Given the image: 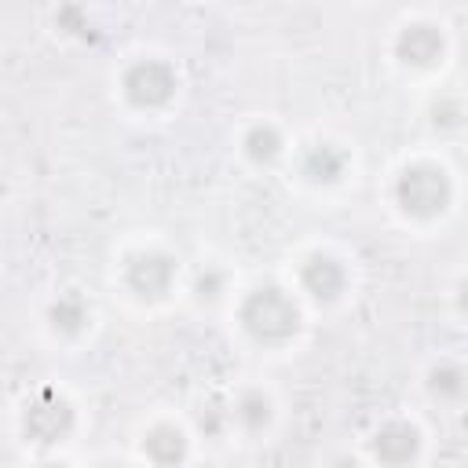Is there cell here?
<instances>
[{"label": "cell", "mask_w": 468, "mask_h": 468, "mask_svg": "<svg viewBox=\"0 0 468 468\" xmlns=\"http://www.w3.org/2000/svg\"><path fill=\"white\" fill-rule=\"evenodd\" d=\"M303 285H307L314 296H333V292L344 285V271H340L329 256H314V260L303 267Z\"/></svg>", "instance_id": "5b68a950"}, {"label": "cell", "mask_w": 468, "mask_h": 468, "mask_svg": "<svg viewBox=\"0 0 468 468\" xmlns=\"http://www.w3.org/2000/svg\"><path fill=\"white\" fill-rule=\"evenodd\" d=\"M128 95L135 99V102H165L168 95H172V73H168V66H161V62H139L132 73H128Z\"/></svg>", "instance_id": "3957f363"}, {"label": "cell", "mask_w": 468, "mask_h": 468, "mask_svg": "<svg viewBox=\"0 0 468 468\" xmlns=\"http://www.w3.org/2000/svg\"><path fill=\"white\" fill-rule=\"evenodd\" d=\"M245 146H249L252 157H274V154H278V135H274L271 128H256V132L245 139Z\"/></svg>", "instance_id": "9c48e42d"}, {"label": "cell", "mask_w": 468, "mask_h": 468, "mask_svg": "<svg viewBox=\"0 0 468 468\" xmlns=\"http://www.w3.org/2000/svg\"><path fill=\"white\" fill-rule=\"evenodd\" d=\"M241 322L260 340H282V336H289L296 329V307L282 289H256L245 300Z\"/></svg>", "instance_id": "6da1fadb"}, {"label": "cell", "mask_w": 468, "mask_h": 468, "mask_svg": "<svg viewBox=\"0 0 468 468\" xmlns=\"http://www.w3.org/2000/svg\"><path fill=\"white\" fill-rule=\"evenodd\" d=\"M377 457H384V461H391V464H402L406 457H413V450H417V431L410 428V424H402V420H395V424H388L384 431H377Z\"/></svg>", "instance_id": "277c9868"}, {"label": "cell", "mask_w": 468, "mask_h": 468, "mask_svg": "<svg viewBox=\"0 0 468 468\" xmlns=\"http://www.w3.org/2000/svg\"><path fill=\"white\" fill-rule=\"evenodd\" d=\"M161 450H168V453H165V461L172 464V461L183 453V435H179L176 428H157V431H150V439H146V453L157 461V457H161Z\"/></svg>", "instance_id": "52a82bcc"}, {"label": "cell", "mask_w": 468, "mask_h": 468, "mask_svg": "<svg viewBox=\"0 0 468 468\" xmlns=\"http://www.w3.org/2000/svg\"><path fill=\"white\" fill-rule=\"evenodd\" d=\"M340 168H344V157L333 146H314L307 154V176L311 179H336Z\"/></svg>", "instance_id": "8992f818"}, {"label": "cell", "mask_w": 468, "mask_h": 468, "mask_svg": "<svg viewBox=\"0 0 468 468\" xmlns=\"http://www.w3.org/2000/svg\"><path fill=\"white\" fill-rule=\"evenodd\" d=\"M51 318H55V325H62V329H77V325L84 322V307H80L77 300H62V303H55Z\"/></svg>", "instance_id": "30bf717a"}, {"label": "cell", "mask_w": 468, "mask_h": 468, "mask_svg": "<svg viewBox=\"0 0 468 468\" xmlns=\"http://www.w3.org/2000/svg\"><path fill=\"white\" fill-rule=\"evenodd\" d=\"M399 201L410 212H435L446 205V176L431 165H413L399 179Z\"/></svg>", "instance_id": "7a4b0ae2"}, {"label": "cell", "mask_w": 468, "mask_h": 468, "mask_svg": "<svg viewBox=\"0 0 468 468\" xmlns=\"http://www.w3.org/2000/svg\"><path fill=\"white\" fill-rule=\"evenodd\" d=\"M435 388H446L450 395H461V369H453V366H442V369L435 373Z\"/></svg>", "instance_id": "8fae6325"}, {"label": "cell", "mask_w": 468, "mask_h": 468, "mask_svg": "<svg viewBox=\"0 0 468 468\" xmlns=\"http://www.w3.org/2000/svg\"><path fill=\"white\" fill-rule=\"evenodd\" d=\"M234 417H238L245 428H260V424L267 420V399H263V395H256V391H249V395L238 402Z\"/></svg>", "instance_id": "ba28073f"}]
</instances>
